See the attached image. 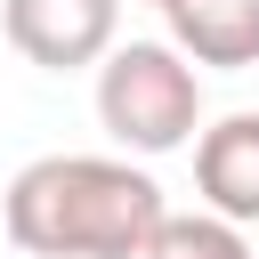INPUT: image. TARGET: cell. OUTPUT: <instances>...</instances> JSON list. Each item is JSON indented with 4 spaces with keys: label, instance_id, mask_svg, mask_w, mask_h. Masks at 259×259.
<instances>
[{
    "label": "cell",
    "instance_id": "1",
    "mask_svg": "<svg viewBox=\"0 0 259 259\" xmlns=\"http://www.w3.org/2000/svg\"><path fill=\"white\" fill-rule=\"evenodd\" d=\"M162 219L170 202L130 154H40L0 194V227L24 259H146Z\"/></svg>",
    "mask_w": 259,
    "mask_h": 259
},
{
    "label": "cell",
    "instance_id": "2",
    "mask_svg": "<svg viewBox=\"0 0 259 259\" xmlns=\"http://www.w3.org/2000/svg\"><path fill=\"white\" fill-rule=\"evenodd\" d=\"M97 121L121 154H178L202 130V73L178 40H113L97 57Z\"/></svg>",
    "mask_w": 259,
    "mask_h": 259
},
{
    "label": "cell",
    "instance_id": "3",
    "mask_svg": "<svg viewBox=\"0 0 259 259\" xmlns=\"http://www.w3.org/2000/svg\"><path fill=\"white\" fill-rule=\"evenodd\" d=\"M8 49L40 73H81L113 49L121 32V0H0Z\"/></svg>",
    "mask_w": 259,
    "mask_h": 259
},
{
    "label": "cell",
    "instance_id": "4",
    "mask_svg": "<svg viewBox=\"0 0 259 259\" xmlns=\"http://www.w3.org/2000/svg\"><path fill=\"white\" fill-rule=\"evenodd\" d=\"M194 194L259 227V113H219L194 130Z\"/></svg>",
    "mask_w": 259,
    "mask_h": 259
},
{
    "label": "cell",
    "instance_id": "5",
    "mask_svg": "<svg viewBox=\"0 0 259 259\" xmlns=\"http://www.w3.org/2000/svg\"><path fill=\"white\" fill-rule=\"evenodd\" d=\"M162 16L194 65H219V73L259 65V0H170Z\"/></svg>",
    "mask_w": 259,
    "mask_h": 259
},
{
    "label": "cell",
    "instance_id": "6",
    "mask_svg": "<svg viewBox=\"0 0 259 259\" xmlns=\"http://www.w3.org/2000/svg\"><path fill=\"white\" fill-rule=\"evenodd\" d=\"M146 259H251V235H243V219H227V210L202 202V210H170L154 227Z\"/></svg>",
    "mask_w": 259,
    "mask_h": 259
},
{
    "label": "cell",
    "instance_id": "7",
    "mask_svg": "<svg viewBox=\"0 0 259 259\" xmlns=\"http://www.w3.org/2000/svg\"><path fill=\"white\" fill-rule=\"evenodd\" d=\"M146 8H170V0H146Z\"/></svg>",
    "mask_w": 259,
    "mask_h": 259
}]
</instances>
